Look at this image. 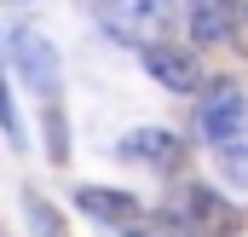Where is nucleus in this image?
<instances>
[{
    "label": "nucleus",
    "instance_id": "nucleus-9",
    "mask_svg": "<svg viewBox=\"0 0 248 237\" xmlns=\"http://www.w3.org/2000/svg\"><path fill=\"white\" fill-rule=\"evenodd\" d=\"M41 121H46V162H69V121H63L58 99H41Z\"/></svg>",
    "mask_w": 248,
    "mask_h": 237
},
{
    "label": "nucleus",
    "instance_id": "nucleus-10",
    "mask_svg": "<svg viewBox=\"0 0 248 237\" xmlns=\"http://www.w3.org/2000/svg\"><path fill=\"white\" fill-rule=\"evenodd\" d=\"M122 237H196V232L168 208V214H133V220L122 226Z\"/></svg>",
    "mask_w": 248,
    "mask_h": 237
},
{
    "label": "nucleus",
    "instance_id": "nucleus-4",
    "mask_svg": "<svg viewBox=\"0 0 248 237\" xmlns=\"http://www.w3.org/2000/svg\"><path fill=\"white\" fill-rule=\"evenodd\" d=\"M173 214H179L196 237H231L237 226H243V214H237L219 191H208V185H185L179 203H173Z\"/></svg>",
    "mask_w": 248,
    "mask_h": 237
},
{
    "label": "nucleus",
    "instance_id": "nucleus-14",
    "mask_svg": "<svg viewBox=\"0 0 248 237\" xmlns=\"http://www.w3.org/2000/svg\"><path fill=\"white\" fill-rule=\"evenodd\" d=\"M6 6H35V0H6Z\"/></svg>",
    "mask_w": 248,
    "mask_h": 237
},
{
    "label": "nucleus",
    "instance_id": "nucleus-11",
    "mask_svg": "<svg viewBox=\"0 0 248 237\" xmlns=\"http://www.w3.org/2000/svg\"><path fill=\"white\" fill-rule=\"evenodd\" d=\"M214 151H219V174L231 179V191H248V133H243V139L214 145Z\"/></svg>",
    "mask_w": 248,
    "mask_h": 237
},
{
    "label": "nucleus",
    "instance_id": "nucleus-2",
    "mask_svg": "<svg viewBox=\"0 0 248 237\" xmlns=\"http://www.w3.org/2000/svg\"><path fill=\"white\" fill-rule=\"evenodd\" d=\"M93 17L110 41L122 47H150L168 41L173 29V0H93Z\"/></svg>",
    "mask_w": 248,
    "mask_h": 237
},
{
    "label": "nucleus",
    "instance_id": "nucleus-1",
    "mask_svg": "<svg viewBox=\"0 0 248 237\" xmlns=\"http://www.w3.org/2000/svg\"><path fill=\"white\" fill-rule=\"evenodd\" d=\"M0 47H6V69H17L35 99H58L63 58H58V47H52L35 23H12V35H0Z\"/></svg>",
    "mask_w": 248,
    "mask_h": 237
},
{
    "label": "nucleus",
    "instance_id": "nucleus-7",
    "mask_svg": "<svg viewBox=\"0 0 248 237\" xmlns=\"http://www.w3.org/2000/svg\"><path fill=\"white\" fill-rule=\"evenodd\" d=\"M75 208L87 220H98V226H127L133 214H144L133 191H110V185H81L75 191Z\"/></svg>",
    "mask_w": 248,
    "mask_h": 237
},
{
    "label": "nucleus",
    "instance_id": "nucleus-12",
    "mask_svg": "<svg viewBox=\"0 0 248 237\" xmlns=\"http://www.w3.org/2000/svg\"><path fill=\"white\" fill-rule=\"evenodd\" d=\"M23 214H29V226H35V237H63V220L58 208L41 197V191H23Z\"/></svg>",
    "mask_w": 248,
    "mask_h": 237
},
{
    "label": "nucleus",
    "instance_id": "nucleus-5",
    "mask_svg": "<svg viewBox=\"0 0 248 237\" xmlns=\"http://www.w3.org/2000/svg\"><path fill=\"white\" fill-rule=\"evenodd\" d=\"M139 52H144L150 81H162L168 93H202V64H196V52L168 47V41H150V47H139Z\"/></svg>",
    "mask_w": 248,
    "mask_h": 237
},
{
    "label": "nucleus",
    "instance_id": "nucleus-3",
    "mask_svg": "<svg viewBox=\"0 0 248 237\" xmlns=\"http://www.w3.org/2000/svg\"><path fill=\"white\" fill-rule=\"evenodd\" d=\"M196 127H202V139H208V145L243 139V133H248V99H243V87L214 81V87L202 93V104H196Z\"/></svg>",
    "mask_w": 248,
    "mask_h": 237
},
{
    "label": "nucleus",
    "instance_id": "nucleus-8",
    "mask_svg": "<svg viewBox=\"0 0 248 237\" xmlns=\"http://www.w3.org/2000/svg\"><path fill=\"white\" fill-rule=\"evenodd\" d=\"M237 12H243V0H190V35L202 41V47H219V41H231V29H237Z\"/></svg>",
    "mask_w": 248,
    "mask_h": 237
},
{
    "label": "nucleus",
    "instance_id": "nucleus-6",
    "mask_svg": "<svg viewBox=\"0 0 248 237\" xmlns=\"http://www.w3.org/2000/svg\"><path fill=\"white\" fill-rule=\"evenodd\" d=\"M116 156H122V162H139V168L168 174V168L185 156V145H179V133H168V127H133L122 145H116Z\"/></svg>",
    "mask_w": 248,
    "mask_h": 237
},
{
    "label": "nucleus",
    "instance_id": "nucleus-13",
    "mask_svg": "<svg viewBox=\"0 0 248 237\" xmlns=\"http://www.w3.org/2000/svg\"><path fill=\"white\" fill-rule=\"evenodd\" d=\"M231 47H243V52H248V6L237 12V29H231Z\"/></svg>",
    "mask_w": 248,
    "mask_h": 237
}]
</instances>
